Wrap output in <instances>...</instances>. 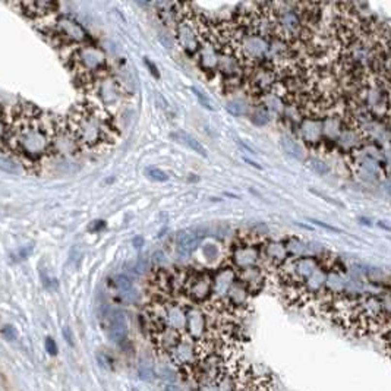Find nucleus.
<instances>
[{
	"mask_svg": "<svg viewBox=\"0 0 391 391\" xmlns=\"http://www.w3.org/2000/svg\"><path fill=\"white\" fill-rule=\"evenodd\" d=\"M62 133L56 116L41 112L33 104H18L9 119L5 142L27 166L38 164L56 152V142Z\"/></svg>",
	"mask_w": 391,
	"mask_h": 391,
	"instance_id": "nucleus-1",
	"label": "nucleus"
},
{
	"mask_svg": "<svg viewBox=\"0 0 391 391\" xmlns=\"http://www.w3.org/2000/svg\"><path fill=\"white\" fill-rule=\"evenodd\" d=\"M67 133L78 147L98 148L114 141L116 126L112 116L100 106L81 103L67 116Z\"/></svg>",
	"mask_w": 391,
	"mask_h": 391,
	"instance_id": "nucleus-2",
	"label": "nucleus"
},
{
	"mask_svg": "<svg viewBox=\"0 0 391 391\" xmlns=\"http://www.w3.org/2000/svg\"><path fill=\"white\" fill-rule=\"evenodd\" d=\"M70 67L84 82H94L100 81L103 75H106L107 59L101 49L82 44L72 53Z\"/></svg>",
	"mask_w": 391,
	"mask_h": 391,
	"instance_id": "nucleus-3",
	"label": "nucleus"
},
{
	"mask_svg": "<svg viewBox=\"0 0 391 391\" xmlns=\"http://www.w3.org/2000/svg\"><path fill=\"white\" fill-rule=\"evenodd\" d=\"M182 292L194 303L207 302L212 297V274L207 271H192L182 281Z\"/></svg>",
	"mask_w": 391,
	"mask_h": 391,
	"instance_id": "nucleus-4",
	"label": "nucleus"
},
{
	"mask_svg": "<svg viewBox=\"0 0 391 391\" xmlns=\"http://www.w3.org/2000/svg\"><path fill=\"white\" fill-rule=\"evenodd\" d=\"M51 37L63 46L82 44L87 40V33L76 21H73L67 16H62V18H59V21L53 27Z\"/></svg>",
	"mask_w": 391,
	"mask_h": 391,
	"instance_id": "nucleus-5",
	"label": "nucleus"
},
{
	"mask_svg": "<svg viewBox=\"0 0 391 391\" xmlns=\"http://www.w3.org/2000/svg\"><path fill=\"white\" fill-rule=\"evenodd\" d=\"M18 6L21 8V12L28 16V18H44L51 15L53 12L57 11L59 5L54 2H43V0H35V2H22L18 3Z\"/></svg>",
	"mask_w": 391,
	"mask_h": 391,
	"instance_id": "nucleus-6",
	"label": "nucleus"
},
{
	"mask_svg": "<svg viewBox=\"0 0 391 391\" xmlns=\"http://www.w3.org/2000/svg\"><path fill=\"white\" fill-rule=\"evenodd\" d=\"M128 334V324H126V317L120 309H113L109 315V337L120 343L125 340Z\"/></svg>",
	"mask_w": 391,
	"mask_h": 391,
	"instance_id": "nucleus-7",
	"label": "nucleus"
},
{
	"mask_svg": "<svg viewBox=\"0 0 391 391\" xmlns=\"http://www.w3.org/2000/svg\"><path fill=\"white\" fill-rule=\"evenodd\" d=\"M201 238H202V234L198 233L196 230L180 231V233H178V246L183 252H191L195 248V245L199 242Z\"/></svg>",
	"mask_w": 391,
	"mask_h": 391,
	"instance_id": "nucleus-8",
	"label": "nucleus"
},
{
	"mask_svg": "<svg viewBox=\"0 0 391 391\" xmlns=\"http://www.w3.org/2000/svg\"><path fill=\"white\" fill-rule=\"evenodd\" d=\"M172 138H175L178 142L186 145V147L191 148L194 152L202 155V157H207V149H205V148L201 145V142L196 141L192 135H189V133H186V132H183V130H178V132H173V133H172Z\"/></svg>",
	"mask_w": 391,
	"mask_h": 391,
	"instance_id": "nucleus-9",
	"label": "nucleus"
},
{
	"mask_svg": "<svg viewBox=\"0 0 391 391\" xmlns=\"http://www.w3.org/2000/svg\"><path fill=\"white\" fill-rule=\"evenodd\" d=\"M0 170L11 173V175H18L21 172L19 164L14 162L12 159L6 157V155H0Z\"/></svg>",
	"mask_w": 391,
	"mask_h": 391,
	"instance_id": "nucleus-10",
	"label": "nucleus"
},
{
	"mask_svg": "<svg viewBox=\"0 0 391 391\" xmlns=\"http://www.w3.org/2000/svg\"><path fill=\"white\" fill-rule=\"evenodd\" d=\"M145 176L149 180H154V182H167L169 180V175L166 172H163L162 169H157V167H147L145 169Z\"/></svg>",
	"mask_w": 391,
	"mask_h": 391,
	"instance_id": "nucleus-11",
	"label": "nucleus"
},
{
	"mask_svg": "<svg viewBox=\"0 0 391 391\" xmlns=\"http://www.w3.org/2000/svg\"><path fill=\"white\" fill-rule=\"evenodd\" d=\"M8 130H9V117L6 116L3 109H0V142L6 139Z\"/></svg>",
	"mask_w": 391,
	"mask_h": 391,
	"instance_id": "nucleus-12",
	"label": "nucleus"
},
{
	"mask_svg": "<svg viewBox=\"0 0 391 391\" xmlns=\"http://www.w3.org/2000/svg\"><path fill=\"white\" fill-rule=\"evenodd\" d=\"M138 376L142 379V381H148V382H152L157 376L155 371L151 368V366H139L138 368Z\"/></svg>",
	"mask_w": 391,
	"mask_h": 391,
	"instance_id": "nucleus-13",
	"label": "nucleus"
},
{
	"mask_svg": "<svg viewBox=\"0 0 391 391\" xmlns=\"http://www.w3.org/2000/svg\"><path fill=\"white\" fill-rule=\"evenodd\" d=\"M191 91H192V93H194V96L198 98V101L201 103V106H204L207 110H211V112L214 110V106H212L211 100H210V98H208L205 94H202V93H201V91H199L196 87H191Z\"/></svg>",
	"mask_w": 391,
	"mask_h": 391,
	"instance_id": "nucleus-14",
	"label": "nucleus"
},
{
	"mask_svg": "<svg viewBox=\"0 0 391 391\" xmlns=\"http://www.w3.org/2000/svg\"><path fill=\"white\" fill-rule=\"evenodd\" d=\"M116 286L122 290V292H129L132 287V281L126 277V276H117L116 277Z\"/></svg>",
	"mask_w": 391,
	"mask_h": 391,
	"instance_id": "nucleus-15",
	"label": "nucleus"
},
{
	"mask_svg": "<svg viewBox=\"0 0 391 391\" xmlns=\"http://www.w3.org/2000/svg\"><path fill=\"white\" fill-rule=\"evenodd\" d=\"M308 166L312 169V170H315L317 173H320V175H326V173H328V167L327 166H324L321 162H318V160H309L308 162Z\"/></svg>",
	"mask_w": 391,
	"mask_h": 391,
	"instance_id": "nucleus-16",
	"label": "nucleus"
},
{
	"mask_svg": "<svg viewBox=\"0 0 391 391\" xmlns=\"http://www.w3.org/2000/svg\"><path fill=\"white\" fill-rule=\"evenodd\" d=\"M31 252H33V246H25V248L18 249V251L12 255V258H14V261H22V260L28 258V255H30Z\"/></svg>",
	"mask_w": 391,
	"mask_h": 391,
	"instance_id": "nucleus-17",
	"label": "nucleus"
},
{
	"mask_svg": "<svg viewBox=\"0 0 391 391\" xmlns=\"http://www.w3.org/2000/svg\"><path fill=\"white\" fill-rule=\"evenodd\" d=\"M2 334H3V337H5L6 340H9V342L16 340V337H18V333H16L15 327H12V326H5V327L2 328Z\"/></svg>",
	"mask_w": 391,
	"mask_h": 391,
	"instance_id": "nucleus-18",
	"label": "nucleus"
},
{
	"mask_svg": "<svg viewBox=\"0 0 391 391\" xmlns=\"http://www.w3.org/2000/svg\"><path fill=\"white\" fill-rule=\"evenodd\" d=\"M46 350L50 356H56L57 355V344L56 342L51 339V337H47L46 339Z\"/></svg>",
	"mask_w": 391,
	"mask_h": 391,
	"instance_id": "nucleus-19",
	"label": "nucleus"
},
{
	"mask_svg": "<svg viewBox=\"0 0 391 391\" xmlns=\"http://www.w3.org/2000/svg\"><path fill=\"white\" fill-rule=\"evenodd\" d=\"M63 337H65V340H66V343L69 344V346H75V342H73V336H72V331L67 328V327H65L63 328Z\"/></svg>",
	"mask_w": 391,
	"mask_h": 391,
	"instance_id": "nucleus-20",
	"label": "nucleus"
},
{
	"mask_svg": "<svg viewBox=\"0 0 391 391\" xmlns=\"http://www.w3.org/2000/svg\"><path fill=\"white\" fill-rule=\"evenodd\" d=\"M97 360H98V363L101 365V368H104V369H109V368H110V360L107 359L106 355L98 353V355H97Z\"/></svg>",
	"mask_w": 391,
	"mask_h": 391,
	"instance_id": "nucleus-21",
	"label": "nucleus"
},
{
	"mask_svg": "<svg viewBox=\"0 0 391 391\" xmlns=\"http://www.w3.org/2000/svg\"><path fill=\"white\" fill-rule=\"evenodd\" d=\"M309 221H312L314 224H317V226H320V227H324V228H327V230H331V231H337V233H340L342 230L340 228H337V227H334V226H330V224H327V223H323V221H317V220H309Z\"/></svg>",
	"mask_w": 391,
	"mask_h": 391,
	"instance_id": "nucleus-22",
	"label": "nucleus"
},
{
	"mask_svg": "<svg viewBox=\"0 0 391 391\" xmlns=\"http://www.w3.org/2000/svg\"><path fill=\"white\" fill-rule=\"evenodd\" d=\"M162 376H163L164 379H170V381H175V379H176V374H175L173 371L167 369V368H164V369H163Z\"/></svg>",
	"mask_w": 391,
	"mask_h": 391,
	"instance_id": "nucleus-23",
	"label": "nucleus"
},
{
	"mask_svg": "<svg viewBox=\"0 0 391 391\" xmlns=\"http://www.w3.org/2000/svg\"><path fill=\"white\" fill-rule=\"evenodd\" d=\"M164 391H180V388L178 385H175V384H167L164 387Z\"/></svg>",
	"mask_w": 391,
	"mask_h": 391,
	"instance_id": "nucleus-24",
	"label": "nucleus"
},
{
	"mask_svg": "<svg viewBox=\"0 0 391 391\" xmlns=\"http://www.w3.org/2000/svg\"><path fill=\"white\" fill-rule=\"evenodd\" d=\"M141 244H142V239L141 238H138V239L133 241V245H136V248H141Z\"/></svg>",
	"mask_w": 391,
	"mask_h": 391,
	"instance_id": "nucleus-25",
	"label": "nucleus"
},
{
	"mask_svg": "<svg viewBox=\"0 0 391 391\" xmlns=\"http://www.w3.org/2000/svg\"><path fill=\"white\" fill-rule=\"evenodd\" d=\"M132 391H139L138 388H132Z\"/></svg>",
	"mask_w": 391,
	"mask_h": 391,
	"instance_id": "nucleus-26",
	"label": "nucleus"
}]
</instances>
